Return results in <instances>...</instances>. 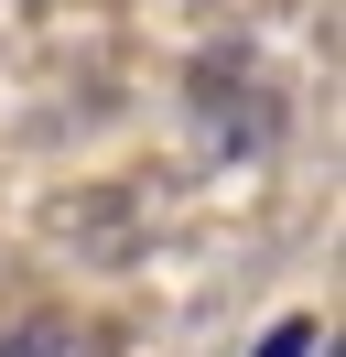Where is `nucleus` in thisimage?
<instances>
[{
	"instance_id": "nucleus-1",
	"label": "nucleus",
	"mask_w": 346,
	"mask_h": 357,
	"mask_svg": "<svg viewBox=\"0 0 346 357\" xmlns=\"http://www.w3.org/2000/svg\"><path fill=\"white\" fill-rule=\"evenodd\" d=\"M314 335H324V325H314V314H281V325H271V335H260V357H314Z\"/></svg>"
}]
</instances>
